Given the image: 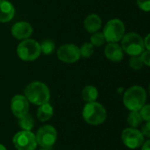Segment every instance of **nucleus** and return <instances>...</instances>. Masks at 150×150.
<instances>
[{
	"instance_id": "f257e3e1",
	"label": "nucleus",
	"mask_w": 150,
	"mask_h": 150,
	"mask_svg": "<svg viewBox=\"0 0 150 150\" xmlns=\"http://www.w3.org/2000/svg\"><path fill=\"white\" fill-rule=\"evenodd\" d=\"M24 93L27 100L35 105L49 103L50 98V89L45 83L39 81H34L27 84L24 90Z\"/></svg>"
},
{
	"instance_id": "f03ea898",
	"label": "nucleus",
	"mask_w": 150,
	"mask_h": 150,
	"mask_svg": "<svg viewBox=\"0 0 150 150\" xmlns=\"http://www.w3.org/2000/svg\"><path fill=\"white\" fill-rule=\"evenodd\" d=\"M147 93L143 87L134 85L127 89L123 97L125 106L130 111H140L145 105Z\"/></svg>"
},
{
	"instance_id": "7ed1b4c3",
	"label": "nucleus",
	"mask_w": 150,
	"mask_h": 150,
	"mask_svg": "<svg viewBox=\"0 0 150 150\" xmlns=\"http://www.w3.org/2000/svg\"><path fill=\"white\" fill-rule=\"evenodd\" d=\"M84 120L92 126H99L107 119V112L103 105L97 102L87 103L82 111Z\"/></svg>"
},
{
	"instance_id": "20e7f679",
	"label": "nucleus",
	"mask_w": 150,
	"mask_h": 150,
	"mask_svg": "<svg viewBox=\"0 0 150 150\" xmlns=\"http://www.w3.org/2000/svg\"><path fill=\"white\" fill-rule=\"evenodd\" d=\"M120 41V46L123 51L130 56L141 55L146 49L144 39L139 33L134 32L126 33Z\"/></svg>"
},
{
	"instance_id": "39448f33",
	"label": "nucleus",
	"mask_w": 150,
	"mask_h": 150,
	"mask_svg": "<svg viewBox=\"0 0 150 150\" xmlns=\"http://www.w3.org/2000/svg\"><path fill=\"white\" fill-rule=\"evenodd\" d=\"M16 51L19 58L25 62L34 61L42 54L40 43L33 39L23 40L18 45Z\"/></svg>"
},
{
	"instance_id": "423d86ee",
	"label": "nucleus",
	"mask_w": 150,
	"mask_h": 150,
	"mask_svg": "<svg viewBox=\"0 0 150 150\" xmlns=\"http://www.w3.org/2000/svg\"><path fill=\"white\" fill-rule=\"evenodd\" d=\"M103 33L108 43H118L126 34V25L121 19L112 18L104 25Z\"/></svg>"
},
{
	"instance_id": "0eeeda50",
	"label": "nucleus",
	"mask_w": 150,
	"mask_h": 150,
	"mask_svg": "<svg viewBox=\"0 0 150 150\" xmlns=\"http://www.w3.org/2000/svg\"><path fill=\"white\" fill-rule=\"evenodd\" d=\"M36 142L39 146L43 149H51L57 142V132L56 128L50 125L41 127L36 133Z\"/></svg>"
},
{
	"instance_id": "6e6552de",
	"label": "nucleus",
	"mask_w": 150,
	"mask_h": 150,
	"mask_svg": "<svg viewBox=\"0 0 150 150\" xmlns=\"http://www.w3.org/2000/svg\"><path fill=\"white\" fill-rule=\"evenodd\" d=\"M12 143L17 150H35L37 142L35 135L31 131L22 130L12 138Z\"/></svg>"
},
{
	"instance_id": "1a4fd4ad",
	"label": "nucleus",
	"mask_w": 150,
	"mask_h": 150,
	"mask_svg": "<svg viewBox=\"0 0 150 150\" xmlns=\"http://www.w3.org/2000/svg\"><path fill=\"white\" fill-rule=\"evenodd\" d=\"M57 58L65 63H74L80 58V47L75 44L67 43L60 46L57 49Z\"/></svg>"
},
{
	"instance_id": "9d476101",
	"label": "nucleus",
	"mask_w": 150,
	"mask_h": 150,
	"mask_svg": "<svg viewBox=\"0 0 150 150\" xmlns=\"http://www.w3.org/2000/svg\"><path fill=\"white\" fill-rule=\"evenodd\" d=\"M123 143L129 149H135L140 148L144 142V136L141 131L136 128H126L121 134Z\"/></svg>"
},
{
	"instance_id": "9b49d317",
	"label": "nucleus",
	"mask_w": 150,
	"mask_h": 150,
	"mask_svg": "<svg viewBox=\"0 0 150 150\" xmlns=\"http://www.w3.org/2000/svg\"><path fill=\"white\" fill-rule=\"evenodd\" d=\"M11 110L16 118H22L28 113L29 101L23 95H15L11 100Z\"/></svg>"
},
{
	"instance_id": "f8f14e48",
	"label": "nucleus",
	"mask_w": 150,
	"mask_h": 150,
	"mask_svg": "<svg viewBox=\"0 0 150 150\" xmlns=\"http://www.w3.org/2000/svg\"><path fill=\"white\" fill-rule=\"evenodd\" d=\"M34 32L33 26L27 21H19L16 22L11 29V33L13 38L23 40L26 39H29Z\"/></svg>"
},
{
	"instance_id": "ddd939ff",
	"label": "nucleus",
	"mask_w": 150,
	"mask_h": 150,
	"mask_svg": "<svg viewBox=\"0 0 150 150\" xmlns=\"http://www.w3.org/2000/svg\"><path fill=\"white\" fill-rule=\"evenodd\" d=\"M124 51L118 43H108L104 47V55L111 62H118L124 58Z\"/></svg>"
},
{
	"instance_id": "4468645a",
	"label": "nucleus",
	"mask_w": 150,
	"mask_h": 150,
	"mask_svg": "<svg viewBox=\"0 0 150 150\" xmlns=\"http://www.w3.org/2000/svg\"><path fill=\"white\" fill-rule=\"evenodd\" d=\"M15 15V8L8 0H0V23L11 21Z\"/></svg>"
},
{
	"instance_id": "2eb2a0df",
	"label": "nucleus",
	"mask_w": 150,
	"mask_h": 150,
	"mask_svg": "<svg viewBox=\"0 0 150 150\" xmlns=\"http://www.w3.org/2000/svg\"><path fill=\"white\" fill-rule=\"evenodd\" d=\"M102 18L95 13H91L88 16H87L83 22L85 30L90 33L98 32L102 27Z\"/></svg>"
},
{
	"instance_id": "dca6fc26",
	"label": "nucleus",
	"mask_w": 150,
	"mask_h": 150,
	"mask_svg": "<svg viewBox=\"0 0 150 150\" xmlns=\"http://www.w3.org/2000/svg\"><path fill=\"white\" fill-rule=\"evenodd\" d=\"M53 113H54L53 107L51 106L50 104L46 103L42 105H39V108L37 109L36 112V117L40 121L45 122L52 118Z\"/></svg>"
},
{
	"instance_id": "f3484780",
	"label": "nucleus",
	"mask_w": 150,
	"mask_h": 150,
	"mask_svg": "<svg viewBox=\"0 0 150 150\" xmlns=\"http://www.w3.org/2000/svg\"><path fill=\"white\" fill-rule=\"evenodd\" d=\"M81 96L83 100L88 103L95 102L98 98V91L93 85H87L82 90Z\"/></svg>"
},
{
	"instance_id": "a211bd4d",
	"label": "nucleus",
	"mask_w": 150,
	"mask_h": 150,
	"mask_svg": "<svg viewBox=\"0 0 150 150\" xmlns=\"http://www.w3.org/2000/svg\"><path fill=\"white\" fill-rule=\"evenodd\" d=\"M142 121H143V120H142L139 111H131V112L129 113L128 118H127V123L131 127H133V128L138 127L139 126H141Z\"/></svg>"
},
{
	"instance_id": "6ab92c4d",
	"label": "nucleus",
	"mask_w": 150,
	"mask_h": 150,
	"mask_svg": "<svg viewBox=\"0 0 150 150\" xmlns=\"http://www.w3.org/2000/svg\"><path fill=\"white\" fill-rule=\"evenodd\" d=\"M34 121L31 114L27 113L22 118L19 119V126L21 129L25 131H31L32 128L34 127Z\"/></svg>"
},
{
	"instance_id": "aec40b11",
	"label": "nucleus",
	"mask_w": 150,
	"mask_h": 150,
	"mask_svg": "<svg viewBox=\"0 0 150 150\" xmlns=\"http://www.w3.org/2000/svg\"><path fill=\"white\" fill-rule=\"evenodd\" d=\"M40 47H41V52L42 54L48 55L54 52V50L56 48V45L50 40H44L40 43Z\"/></svg>"
},
{
	"instance_id": "412c9836",
	"label": "nucleus",
	"mask_w": 150,
	"mask_h": 150,
	"mask_svg": "<svg viewBox=\"0 0 150 150\" xmlns=\"http://www.w3.org/2000/svg\"><path fill=\"white\" fill-rule=\"evenodd\" d=\"M106 42L104 35L101 32H95L92 33L90 37V43L94 47H102Z\"/></svg>"
},
{
	"instance_id": "4be33fe9",
	"label": "nucleus",
	"mask_w": 150,
	"mask_h": 150,
	"mask_svg": "<svg viewBox=\"0 0 150 150\" xmlns=\"http://www.w3.org/2000/svg\"><path fill=\"white\" fill-rule=\"evenodd\" d=\"M94 51H95V47L90 42H85L80 47V57L89 58L94 54Z\"/></svg>"
},
{
	"instance_id": "5701e85b",
	"label": "nucleus",
	"mask_w": 150,
	"mask_h": 150,
	"mask_svg": "<svg viewBox=\"0 0 150 150\" xmlns=\"http://www.w3.org/2000/svg\"><path fill=\"white\" fill-rule=\"evenodd\" d=\"M143 62L141 60V55H133L130 56L129 59V66L133 69V70H139L143 67Z\"/></svg>"
},
{
	"instance_id": "b1692460",
	"label": "nucleus",
	"mask_w": 150,
	"mask_h": 150,
	"mask_svg": "<svg viewBox=\"0 0 150 150\" xmlns=\"http://www.w3.org/2000/svg\"><path fill=\"white\" fill-rule=\"evenodd\" d=\"M139 112L143 120L150 121V105H144Z\"/></svg>"
},
{
	"instance_id": "393cba45",
	"label": "nucleus",
	"mask_w": 150,
	"mask_h": 150,
	"mask_svg": "<svg viewBox=\"0 0 150 150\" xmlns=\"http://www.w3.org/2000/svg\"><path fill=\"white\" fill-rule=\"evenodd\" d=\"M136 4L141 11L146 12L150 11V0H136Z\"/></svg>"
},
{
	"instance_id": "a878e982",
	"label": "nucleus",
	"mask_w": 150,
	"mask_h": 150,
	"mask_svg": "<svg viewBox=\"0 0 150 150\" xmlns=\"http://www.w3.org/2000/svg\"><path fill=\"white\" fill-rule=\"evenodd\" d=\"M141 60L143 62V64L150 67V51L149 50H144V52L141 54Z\"/></svg>"
},
{
	"instance_id": "bb28decb",
	"label": "nucleus",
	"mask_w": 150,
	"mask_h": 150,
	"mask_svg": "<svg viewBox=\"0 0 150 150\" xmlns=\"http://www.w3.org/2000/svg\"><path fill=\"white\" fill-rule=\"evenodd\" d=\"M143 134V136L150 138V121H147V123L145 125H143L141 131Z\"/></svg>"
},
{
	"instance_id": "cd10ccee",
	"label": "nucleus",
	"mask_w": 150,
	"mask_h": 150,
	"mask_svg": "<svg viewBox=\"0 0 150 150\" xmlns=\"http://www.w3.org/2000/svg\"><path fill=\"white\" fill-rule=\"evenodd\" d=\"M144 45H145V48L150 51V33L144 38Z\"/></svg>"
},
{
	"instance_id": "c85d7f7f",
	"label": "nucleus",
	"mask_w": 150,
	"mask_h": 150,
	"mask_svg": "<svg viewBox=\"0 0 150 150\" xmlns=\"http://www.w3.org/2000/svg\"><path fill=\"white\" fill-rule=\"evenodd\" d=\"M141 146H142L141 150H150V140L144 142Z\"/></svg>"
},
{
	"instance_id": "c756f323",
	"label": "nucleus",
	"mask_w": 150,
	"mask_h": 150,
	"mask_svg": "<svg viewBox=\"0 0 150 150\" xmlns=\"http://www.w3.org/2000/svg\"><path fill=\"white\" fill-rule=\"evenodd\" d=\"M0 150H7V149H6V148H5L3 144H1V143H0Z\"/></svg>"
},
{
	"instance_id": "7c9ffc66",
	"label": "nucleus",
	"mask_w": 150,
	"mask_h": 150,
	"mask_svg": "<svg viewBox=\"0 0 150 150\" xmlns=\"http://www.w3.org/2000/svg\"><path fill=\"white\" fill-rule=\"evenodd\" d=\"M40 150H50L49 149H43V148H42V149H40Z\"/></svg>"
},
{
	"instance_id": "2f4dec72",
	"label": "nucleus",
	"mask_w": 150,
	"mask_h": 150,
	"mask_svg": "<svg viewBox=\"0 0 150 150\" xmlns=\"http://www.w3.org/2000/svg\"><path fill=\"white\" fill-rule=\"evenodd\" d=\"M149 95H150V84H149Z\"/></svg>"
}]
</instances>
